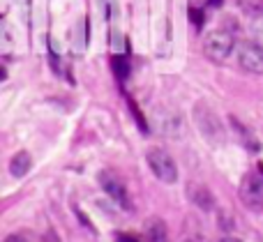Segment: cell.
<instances>
[{
  "label": "cell",
  "mask_w": 263,
  "mask_h": 242,
  "mask_svg": "<svg viewBox=\"0 0 263 242\" xmlns=\"http://www.w3.org/2000/svg\"><path fill=\"white\" fill-rule=\"evenodd\" d=\"M192 120H194L199 134L210 143V146H222L227 141V129L222 125V118L208 106L205 102H196L192 109Z\"/></svg>",
  "instance_id": "obj_1"
},
{
  "label": "cell",
  "mask_w": 263,
  "mask_h": 242,
  "mask_svg": "<svg viewBox=\"0 0 263 242\" xmlns=\"http://www.w3.org/2000/svg\"><path fill=\"white\" fill-rule=\"evenodd\" d=\"M145 164H148L150 173L164 185H176L180 178L176 159L164 148H148L145 150Z\"/></svg>",
  "instance_id": "obj_2"
},
{
  "label": "cell",
  "mask_w": 263,
  "mask_h": 242,
  "mask_svg": "<svg viewBox=\"0 0 263 242\" xmlns=\"http://www.w3.org/2000/svg\"><path fill=\"white\" fill-rule=\"evenodd\" d=\"M233 46H236V37H233L231 30H227V28H215V30H210L208 35L203 37V55L208 60H213V63H224V60L231 55Z\"/></svg>",
  "instance_id": "obj_3"
},
{
  "label": "cell",
  "mask_w": 263,
  "mask_h": 242,
  "mask_svg": "<svg viewBox=\"0 0 263 242\" xmlns=\"http://www.w3.org/2000/svg\"><path fill=\"white\" fill-rule=\"evenodd\" d=\"M238 194H240V201L247 210L252 212H263V173H256V171H247L240 180V187H238Z\"/></svg>",
  "instance_id": "obj_4"
},
{
  "label": "cell",
  "mask_w": 263,
  "mask_h": 242,
  "mask_svg": "<svg viewBox=\"0 0 263 242\" xmlns=\"http://www.w3.org/2000/svg\"><path fill=\"white\" fill-rule=\"evenodd\" d=\"M100 187L104 189L106 196H109L111 201L118 203L123 210H129V212L134 210V203H132L127 185H125L123 180L114 173V171H102V173H100Z\"/></svg>",
  "instance_id": "obj_5"
},
{
  "label": "cell",
  "mask_w": 263,
  "mask_h": 242,
  "mask_svg": "<svg viewBox=\"0 0 263 242\" xmlns=\"http://www.w3.org/2000/svg\"><path fill=\"white\" fill-rule=\"evenodd\" d=\"M238 65L250 74H263V46L259 42L245 39L238 44Z\"/></svg>",
  "instance_id": "obj_6"
},
{
  "label": "cell",
  "mask_w": 263,
  "mask_h": 242,
  "mask_svg": "<svg viewBox=\"0 0 263 242\" xmlns=\"http://www.w3.org/2000/svg\"><path fill=\"white\" fill-rule=\"evenodd\" d=\"M185 194H187V198L203 212H213L215 208H217L213 189H210L208 185L199 183V180H190V183L185 185Z\"/></svg>",
  "instance_id": "obj_7"
},
{
  "label": "cell",
  "mask_w": 263,
  "mask_h": 242,
  "mask_svg": "<svg viewBox=\"0 0 263 242\" xmlns=\"http://www.w3.org/2000/svg\"><path fill=\"white\" fill-rule=\"evenodd\" d=\"M143 233L148 242H166L168 240V226L162 217H150L143 224Z\"/></svg>",
  "instance_id": "obj_8"
},
{
  "label": "cell",
  "mask_w": 263,
  "mask_h": 242,
  "mask_svg": "<svg viewBox=\"0 0 263 242\" xmlns=\"http://www.w3.org/2000/svg\"><path fill=\"white\" fill-rule=\"evenodd\" d=\"M30 169H32V157L26 150H18L16 155H12V159H9V173L14 178H26L30 173Z\"/></svg>",
  "instance_id": "obj_9"
},
{
  "label": "cell",
  "mask_w": 263,
  "mask_h": 242,
  "mask_svg": "<svg viewBox=\"0 0 263 242\" xmlns=\"http://www.w3.org/2000/svg\"><path fill=\"white\" fill-rule=\"evenodd\" d=\"M231 125H233V129H236V134L240 136V141H242V146L247 148L250 152H261V141H259V136H254V132L252 129H247L242 123H238L236 118H231Z\"/></svg>",
  "instance_id": "obj_10"
},
{
  "label": "cell",
  "mask_w": 263,
  "mask_h": 242,
  "mask_svg": "<svg viewBox=\"0 0 263 242\" xmlns=\"http://www.w3.org/2000/svg\"><path fill=\"white\" fill-rule=\"evenodd\" d=\"M111 72H114L116 81L123 86L129 76V58L127 55H111Z\"/></svg>",
  "instance_id": "obj_11"
},
{
  "label": "cell",
  "mask_w": 263,
  "mask_h": 242,
  "mask_svg": "<svg viewBox=\"0 0 263 242\" xmlns=\"http://www.w3.org/2000/svg\"><path fill=\"white\" fill-rule=\"evenodd\" d=\"M125 102H127V109H129V113H132V118H134V123H136V127H139V132L141 134H148L150 132V127H148V120H145V115L141 113V109H139V104L134 102V97H125Z\"/></svg>",
  "instance_id": "obj_12"
},
{
  "label": "cell",
  "mask_w": 263,
  "mask_h": 242,
  "mask_svg": "<svg viewBox=\"0 0 263 242\" xmlns=\"http://www.w3.org/2000/svg\"><path fill=\"white\" fill-rule=\"evenodd\" d=\"M238 3H240V7L250 14H256L259 9H263V0H238Z\"/></svg>",
  "instance_id": "obj_13"
},
{
  "label": "cell",
  "mask_w": 263,
  "mask_h": 242,
  "mask_svg": "<svg viewBox=\"0 0 263 242\" xmlns=\"http://www.w3.org/2000/svg\"><path fill=\"white\" fill-rule=\"evenodd\" d=\"M190 18H192V23H194L196 28H201V26H203V21H205L203 12H201V9H196V7L190 9Z\"/></svg>",
  "instance_id": "obj_14"
},
{
  "label": "cell",
  "mask_w": 263,
  "mask_h": 242,
  "mask_svg": "<svg viewBox=\"0 0 263 242\" xmlns=\"http://www.w3.org/2000/svg\"><path fill=\"white\" fill-rule=\"evenodd\" d=\"M74 215H77V217H79V221H81V224H83V226H86V229H88V231H95V226H92V221H90V219H88V217H86V215H83V210H81V208H79V206H74Z\"/></svg>",
  "instance_id": "obj_15"
},
{
  "label": "cell",
  "mask_w": 263,
  "mask_h": 242,
  "mask_svg": "<svg viewBox=\"0 0 263 242\" xmlns=\"http://www.w3.org/2000/svg\"><path fill=\"white\" fill-rule=\"evenodd\" d=\"M116 242H139L134 235H127V233H116Z\"/></svg>",
  "instance_id": "obj_16"
},
{
  "label": "cell",
  "mask_w": 263,
  "mask_h": 242,
  "mask_svg": "<svg viewBox=\"0 0 263 242\" xmlns=\"http://www.w3.org/2000/svg\"><path fill=\"white\" fill-rule=\"evenodd\" d=\"M5 242H28V240L23 238V235H18V233H12V235H7V238H5Z\"/></svg>",
  "instance_id": "obj_17"
},
{
  "label": "cell",
  "mask_w": 263,
  "mask_h": 242,
  "mask_svg": "<svg viewBox=\"0 0 263 242\" xmlns=\"http://www.w3.org/2000/svg\"><path fill=\"white\" fill-rule=\"evenodd\" d=\"M222 3H224V0H208L210 7H222Z\"/></svg>",
  "instance_id": "obj_18"
},
{
  "label": "cell",
  "mask_w": 263,
  "mask_h": 242,
  "mask_svg": "<svg viewBox=\"0 0 263 242\" xmlns=\"http://www.w3.org/2000/svg\"><path fill=\"white\" fill-rule=\"evenodd\" d=\"M219 242H240V240H236V238H222Z\"/></svg>",
  "instance_id": "obj_19"
}]
</instances>
